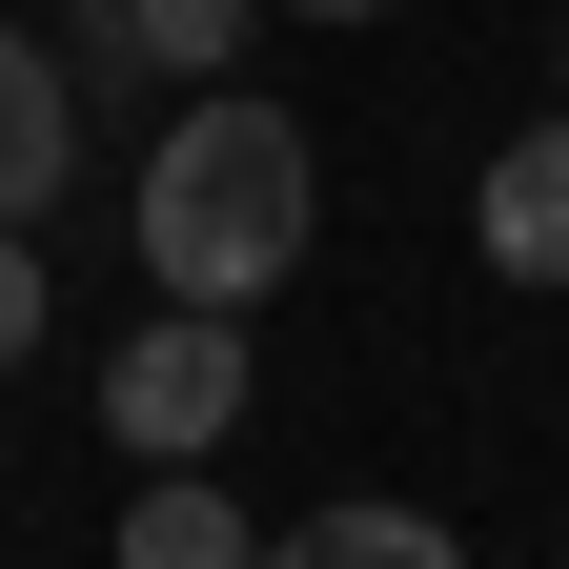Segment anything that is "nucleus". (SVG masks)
<instances>
[{"instance_id": "obj_1", "label": "nucleus", "mask_w": 569, "mask_h": 569, "mask_svg": "<svg viewBox=\"0 0 569 569\" xmlns=\"http://www.w3.org/2000/svg\"><path fill=\"white\" fill-rule=\"evenodd\" d=\"M306 244H326V163H306L284 102H224V82H203L163 142H142V264H163L183 306H264Z\"/></svg>"}, {"instance_id": "obj_2", "label": "nucleus", "mask_w": 569, "mask_h": 569, "mask_svg": "<svg viewBox=\"0 0 569 569\" xmlns=\"http://www.w3.org/2000/svg\"><path fill=\"white\" fill-rule=\"evenodd\" d=\"M102 427H122V468H203L244 427V306H183L163 284V326L102 346Z\"/></svg>"}, {"instance_id": "obj_3", "label": "nucleus", "mask_w": 569, "mask_h": 569, "mask_svg": "<svg viewBox=\"0 0 569 569\" xmlns=\"http://www.w3.org/2000/svg\"><path fill=\"white\" fill-rule=\"evenodd\" d=\"M468 244H488V284H569V122L488 142V183H468Z\"/></svg>"}, {"instance_id": "obj_4", "label": "nucleus", "mask_w": 569, "mask_h": 569, "mask_svg": "<svg viewBox=\"0 0 569 569\" xmlns=\"http://www.w3.org/2000/svg\"><path fill=\"white\" fill-rule=\"evenodd\" d=\"M61 163H82V61L0 21V224H41V203H61Z\"/></svg>"}, {"instance_id": "obj_5", "label": "nucleus", "mask_w": 569, "mask_h": 569, "mask_svg": "<svg viewBox=\"0 0 569 569\" xmlns=\"http://www.w3.org/2000/svg\"><path fill=\"white\" fill-rule=\"evenodd\" d=\"M244 21H264V0H82V41H61V61H82V82H122V61H142V82H224Z\"/></svg>"}, {"instance_id": "obj_6", "label": "nucleus", "mask_w": 569, "mask_h": 569, "mask_svg": "<svg viewBox=\"0 0 569 569\" xmlns=\"http://www.w3.org/2000/svg\"><path fill=\"white\" fill-rule=\"evenodd\" d=\"M244 549H264V509H224L203 468H142L122 488V569H244Z\"/></svg>"}, {"instance_id": "obj_7", "label": "nucleus", "mask_w": 569, "mask_h": 569, "mask_svg": "<svg viewBox=\"0 0 569 569\" xmlns=\"http://www.w3.org/2000/svg\"><path fill=\"white\" fill-rule=\"evenodd\" d=\"M284 549H306V569H427V549H448V509H387V488H346V509H306Z\"/></svg>"}, {"instance_id": "obj_8", "label": "nucleus", "mask_w": 569, "mask_h": 569, "mask_svg": "<svg viewBox=\"0 0 569 569\" xmlns=\"http://www.w3.org/2000/svg\"><path fill=\"white\" fill-rule=\"evenodd\" d=\"M41 346V264H21V224H0V367Z\"/></svg>"}, {"instance_id": "obj_9", "label": "nucleus", "mask_w": 569, "mask_h": 569, "mask_svg": "<svg viewBox=\"0 0 569 569\" xmlns=\"http://www.w3.org/2000/svg\"><path fill=\"white\" fill-rule=\"evenodd\" d=\"M284 21H387V0H284Z\"/></svg>"}]
</instances>
